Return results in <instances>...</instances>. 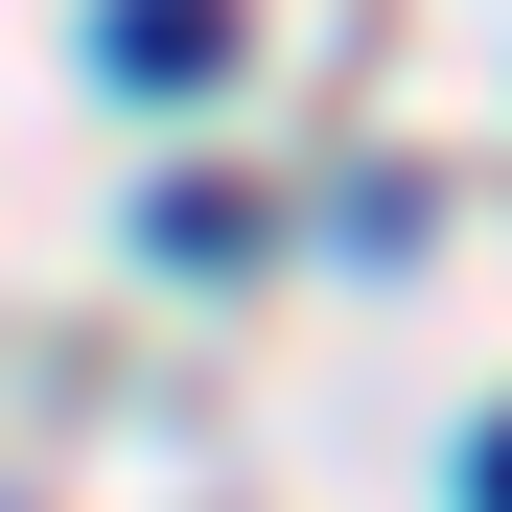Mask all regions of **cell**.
Masks as SVG:
<instances>
[{
    "label": "cell",
    "instance_id": "cell-1",
    "mask_svg": "<svg viewBox=\"0 0 512 512\" xmlns=\"http://www.w3.org/2000/svg\"><path fill=\"white\" fill-rule=\"evenodd\" d=\"M117 94H210V70H233V0H117Z\"/></svg>",
    "mask_w": 512,
    "mask_h": 512
},
{
    "label": "cell",
    "instance_id": "cell-2",
    "mask_svg": "<svg viewBox=\"0 0 512 512\" xmlns=\"http://www.w3.org/2000/svg\"><path fill=\"white\" fill-rule=\"evenodd\" d=\"M489 512H512V419H489Z\"/></svg>",
    "mask_w": 512,
    "mask_h": 512
}]
</instances>
